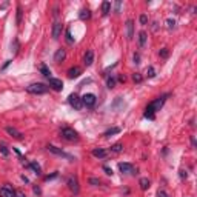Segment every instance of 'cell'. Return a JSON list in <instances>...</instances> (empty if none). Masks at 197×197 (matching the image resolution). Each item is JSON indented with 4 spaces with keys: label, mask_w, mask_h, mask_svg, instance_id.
<instances>
[{
    "label": "cell",
    "mask_w": 197,
    "mask_h": 197,
    "mask_svg": "<svg viewBox=\"0 0 197 197\" xmlns=\"http://www.w3.org/2000/svg\"><path fill=\"white\" fill-rule=\"evenodd\" d=\"M68 103L71 105V106L74 108V109H77V111H80L82 109V106H83V103H82V99L78 97L75 93L74 94H71L69 97H68Z\"/></svg>",
    "instance_id": "cell-4"
},
{
    "label": "cell",
    "mask_w": 197,
    "mask_h": 197,
    "mask_svg": "<svg viewBox=\"0 0 197 197\" xmlns=\"http://www.w3.org/2000/svg\"><path fill=\"white\" fill-rule=\"evenodd\" d=\"M115 82H117L115 77H108V78H106V86H108L109 89H112V88L115 86Z\"/></svg>",
    "instance_id": "cell-26"
},
{
    "label": "cell",
    "mask_w": 197,
    "mask_h": 197,
    "mask_svg": "<svg viewBox=\"0 0 197 197\" xmlns=\"http://www.w3.org/2000/svg\"><path fill=\"white\" fill-rule=\"evenodd\" d=\"M120 133V128L119 126H114V128H109V129H106L103 133V136L105 137H111V136H114V134H119Z\"/></svg>",
    "instance_id": "cell-21"
},
{
    "label": "cell",
    "mask_w": 197,
    "mask_h": 197,
    "mask_svg": "<svg viewBox=\"0 0 197 197\" xmlns=\"http://www.w3.org/2000/svg\"><path fill=\"white\" fill-rule=\"evenodd\" d=\"M166 26H168V29H174V28H176V20L168 19V20H166Z\"/></svg>",
    "instance_id": "cell-31"
},
{
    "label": "cell",
    "mask_w": 197,
    "mask_h": 197,
    "mask_svg": "<svg viewBox=\"0 0 197 197\" xmlns=\"http://www.w3.org/2000/svg\"><path fill=\"white\" fill-rule=\"evenodd\" d=\"M66 42L68 43H74V38L71 35V29H66Z\"/></svg>",
    "instance_id": "cell-35"
},
{
    "label": "cell",
    "mask_w": 197,
    "mask_h": 197,
    "mask_svg": "<svg viewBox=\"0 0 197 197\" xmlns=\"http://www.w3.org/2000/svg\"><path fill=\"white\" fill-rule=\"evenodd\" d=\"M111 151L115 152V154H117V152H122V151H123V145H122V143H115V145L111 146Z\"/></svg>",
    "instance_id": "cell-25"
},
{
    "label": "cell",
    "mask_w": 197,
    "mask_h": 197,
    "mask_svg": "<svg viewBox=\"0 0 197 197\" xmlns=\"http://www.w3.org/2000/svg\"><path fill=\"white\" fill-rule=\"evenodd\" d=\"M22 180H23L25 183H29V180H28V177H25V176H22Z\"/></svg>",
    "instance_id": "cell-45"
},
{
    "label": "cell",
    "mask_w": 197,
    "mask_h": 197,
    "mask_svg": "<svg viewBox=\"0 0 197 197\" xmlns=\"http://www.w3.org/2000/svg\"><path fill=\"white\" fill-rule=\"evenodd\" d=\"M159 56H160L162 59H168V56H169V49H168V48L160 49V51H159Z\"/></svg>",
    "instance_id": "cell-28"
},
{
    "label": "cell",
    "mask_w": 197,
    "mask_h": 197,
    "mask_svg": "<svg viewBox=\"0 0 197 197\" xmlns=\"http://www.w3.org/2000/svg\"><path fill=\"white\" fill-rule=\"evenodd\" d=\"M103 171H105V173H106L108 176H112V169H111L109 166H106V165H105V166H103Z\"/></svg>",
    "instance_id": "cell-37"
},
{
    "label": "cell",
    "mask_w": 197,
    "mask_h": 197,
    "mask_svg": "<svg viewBox=\"0 0 197 197\" xmlns=\"http://www.w3.org/2000/svg\"><path fill=\"white\" fill-rule=\"evenodd\" d=\"M102 12H103V16H108L111 12V3L109 2H103L102 3Z\"/></svg>",
    "instance_id": "cell-23"
},
{
    "label": "cell",
    "mask_w": 197,
    "mask_h": 197,
    "mask_svg": "<svg viewBox=\"0 0 197 197\" xmlns=\"http://www.w3.org/2000/svg\"><path fill=\"white\" fill-rule=\"evenodd\" d=\"M146 75H148L149 78H152V77L155 75V69H154V66H148V69H146Z\"/></svg>",
    "instance_id": "cell-32"
},
{
    "label": "cell",
    "mask_w": 197,
    "mask_h": 197,
    "mask_svg": "<svg viewBox=\"0 0 197 197\" xmlns=\"http://www.w3.org/2000/svg\"><path fill=\"white\" fill-rule=\"evenodd\" d=\"M191 143H192V146H195V139L194 137H191Z\"/></svg>",
    "instance_id": "cell-46"
},
{
    "label": "cell",
    "mask_w": 197,
    "mask_h": 197,
    "mask_svg": "<svg viewBox=\"0 0 197 197\" xmlns=\"http://www.w3.org/2000/svg\"><path fill=\"white\" fill-rule=\"evenodd\" d=\"M126 35H128V40H133L134 38V22L133 20L126 22Z\"/></svg>",
    "instance_id": "cell-13"
},
{
    "label": "cell",
    "mask_w": 197,
    "mask_h": 197,
    "mask_svg": "<svg viewBox=\"0 0 197 197\" xmlns=\"http://www.w3.org/2000/svg\"><path fill=\"white\" fill-rule=\"evenodd\" d=\"M119 169L123 174H134V166L131 163H119Z\"/></svg>",
    "instance_id": "cell-12"
},
{
    "label": "cell",
    "mask_w": 197,
    "mask_h": 197,
    "mask_svg": "<svg viewBox=\"0 0 197 197\" xmlns=\"http://www.w3.org/2000/svg\"><path fill=\"white\" fill-rule=\"evenodd\" d=\"M16 23H17V26L22 23V8H20V6H17V19H16Z\"/></svg>",
    "instance_id": "cell-30"
},
{
    "label": "cell",
    "mask_w": 197,
    "mask_h": 197,
    "mask_svg": "<svg viewBox=\"0 0 197 197\" xmlns=\"http://www.w3.org/2000/svg\"><path fill=\"white\" fill-rule=\"evenodd\" d=\"M134 63H137V65L140 63V56L139 54H134Z\"/></svg>",
    "instance_id": "cell-42"
},
{
    "label": "cell",
    "mask_w": 197,
    "mask_h": 197,
    "mask_svg": "<svg viewBox=\"0 0 197 197\" xmlns=\"http://www.w3.org/2000/svg\"><path fill=\"white\" fill-rule=\"evenodd\" d=\"M117 80H119V82H120V83H125V82H126V77H125V75H123V74H120V75H119V77H117Z\"/></svg>",
    "instance_id": "cell-38"
},
{
    "label": "cell",
    "mask_w": 197,
    "mask_h": 197,
    "mask_svg": "<svg viewBox=\"0 0 197 197\" xmlns=\"http://www.w3.org/2000/svg\"><path fill=\"white\" fill-rule=\"evenodd\" d=\"M180 177H182V179H186V177H188V174H186L185 169H180Z\"/></svg>",
    "instance_id": "cell-40"
},
{
    "label": "cell",
    "mask_w": 197,
    "mask_h": 197,
    "mask_svg": "<svg viewBox=\"0 0 197 197\" xmlns=\"http://www.w3.org/2000/svg\"><path fill=\"white\" fill-rule=\"evenodd\" d=\"M146 38H148V35H146L145 31H140V32H139V46H140V48H145Z\"/></svg>",
    "instance_id": "cell-20"
},
{
    "label": "cell",
    "mask_w": 197,
    "mask_h": 197,
    "mask_svg": "<svg viewBox=\"0 0 197 197\" xmlns=\"http://www.w3.org/2000/svg\"><path fill=\"white\" fill-rule=\"evenodd\" d=\"M66 185H68V188H69L74 194H78V191H80V188H78V180H77V177H74V176L68 177Z\"/></svg>",
    "instance_id": "cell-7"
},
{
    "label": "cell",
    "mask_w": 197,
    "mask_h": 197,
    "mask_svg": "<svg viewBox=\"0 0 197 197\" xmlns=\"http://www.w3.org/2000/svg\"><path fill=\"white\" fill-rule=\"evenodd\" d=\"M78 17H80V20H89L91 19V11L88 8H83L80 11V14H78Z\"/></svg>",
    "instance_id": "cell-22"
},
{
    "label": "cell",
    "mask_w": 197,
    "mask_h": 197,
    "mask_svg": "<svg viewBox=\"0 0 197 197\" xmlns=\"http://www.w3.org/2000/svg\"><path fill=\"white\" fill-rule=\"evenodd\" d=\"M133 80H134L136 83H140V82L143 80V77H142L139 72H134V74H133Z\"/></svg>",
    "instance_id": "cell-33"
},
{
    "label": "cell",
    "mask_w": 197,
    "mask_h": 197,
    "mask_svg": "<svg viewBox=\"0 0 197 197\" xmlns=\"http://www.w3.org/2000/svg\"><path fill=\"white\" fill-rule=\"evenodd\" d=\"M0 152H2V155H5V157H8L9 155V149H8V146L6 145H0Z\"/></svg>",
    "instance_id": "cell-29"
},
{
    "label": "cell",
    "mask_w": 197,
    "mask_h": 197,
    "mask_svg": "<svg viewBox=\"0 0 197 197\" xmlns=\"http://www.w3.org/2000/svg\"><path fill=\"white\" fill-rule=\"evenodd\" d=\"M139 185H140V189H142V191H146V189L149 188V185H151V182H149L148 177H142L140 182H139Z\"/></svg>",
    "instance_id": "cell-19"
},
{
    "label": "cell",
    "mask_w": 197,
    "mask_h": 197,
    "mask_svg": "<svg viewBox=\"0 0 197 197\" xmlns=\"http://www.w3.org/2000/svg\"><path fill=\"white\" fill-rule=\"evenodd\" d=\"M65 57H66V51H65L63 48H60V49L56 51V54H54V62H56V63H60V62L65 60Z\"/></svg>",
    "instance_id": "cell-14"
},
{
    "label": "cell",
    "mask_w": 197,
    "mask_h": 197,
    "mask_svg": "<svg viewBox=\"0 0 197 197\" xmlns=\"http://www.w3.org/2000/svg\"><path fill=\"white\" fill-rule=\"evenodd\" d=\"M40 72H42L46 78H51V71H49V68L46 66L45 63H42V65H40Z\"/></svg>",
    "instance_id": "cell-24"
},
{
    "label": "cell",
    "mask_w": 197,
    "mask_h": 197,
    "mask_svg": "<svg viewBox=\"0 0 197 197\" xmlns=\"http://www.w3.org/2000/svg\"><path fill=\"white\" fill-rule=\"evenodd\" d=\"M34 192H35V194H42V189L38 188V186H34Z\"/></svg>",
    "instance_id": "cell-44"
},
{
    "label": "cell",
    "mask_w": 197,
    "mask_h": 197,
    "mask_svg": "<svg viewBox=\"0 0 197 197\" xmlns=\"http://www.w3.org/2000/svg\"><path fill=\"white\" fill-rule=\"evenodd\" d=\"M11 48L14 49V52H17V51H19V48H20V46H19V40H17V38H14V42L11 43Z\"/></svg>",
    "instance_id": "cell-34"
},
{
    "label": "cell",
    "mask_w": 197,
    "mask_h": 197,
    "mask_svg": "<svg viewBox=\"0 0 197 197\" xmlns=\"http://www.w3.org/2000/svg\"><path fill=\"white\" fill-rule=\"evenodd\" d=\"M120 6H122V2H115V12L120 11Z\"/></svg>",
    "instance_id": "cell-41"
},
{
    "label": "cell",
    "mask_w": 197,
    "mask_h": 197,
    "mask_svg": "<svg viewBox=\"0 0 197 197\" xmlns=\"http://www.w3.org/2000/svg\"><path fill=\"white\" fill-rule=\"evenodd\" d=\"M62 23L60 22H56L54 25H52V31H51V35H52V38H59L60 35H62Z\"/></svg>",
    "instance_id": "cell-10"
},
{
    "label": "cell",
    "mask_w": 197,
    "mask_h": 197,
    "mask_svg": "<svg viewBox=\"0 0 197 197\" xmlns=\"http://www.w3.org/2000/svg\"><path fill=\"white\" fill-rule=\"evenodd\" d=\"M16 197H25V195H23L22 192H17V195H16Z\"/></svg>",
    "instance_id": "cell-47"
},
{
    "label": "cell",
    "mask_w": 197,
    "mask_h": 197,
    "mask_svg": "<svg viewBox=\"0 0 197 197\" xmlns=\"http://www.w3.org/2000/svg\"><path fill=\"white\" fill-rule=\"evenodd\" d=\"M46 149H48L49 152H52V154H56V155H60V157H65V159L74 160V159H72V155H69L68 152H65L63 149H60V148H57V146H54V145H48Z\"/></svg>",
    "instance_id": "cell-6"
},
{
    "label": "cell",
    "mask_w": 197,
    "mask_h": 197,
    "mask_svg": "<svg viewBox=\"0 0 197 197\" xmlns=\"http://www.w3.org/2000/svg\"><path fill=\"white\" fill-rule=\"evenodd\" d=\"M59 174L57 173H54V174H51V176H46V180H51V179H56Z\"/></svg>",
    "instance_id": "cell-43"
},
{
    "label": "cell",
    "mask_w": 197,
    "mask_h": 197,
    "mask_svg": "<svg viewBox=\"0 0 197 197\" xmlns=\"http://www.w3.org/2000/svg\"><path fill=\"white\" fill-rule=\"evenodd\" d=\"M5 131H6V133H8L11 137H14V139H19V140H22V139H23V134L20 133L19 129L12 128V126H6V128H5Z\"/></svg>",
    "instance_id": "cell-11"
},
{
    "label": "cell",
    "mask_w": 197,
    "mask_h": 197,
    "mask_svg": "<svg viewBox=\"0 0 197 197\" xmlns=\"http://www.w3.org/2000/svg\"><path fill=\"white\" fill-rule=\"evenodd\" d=\"M80 74H82V69L78 68V66H72V68L68 69V77L69 78H77Z\"/></svg>",
    "instance_id": "cell-17"
},
{
    "label": "cell",
    "mask_w": 197,
    "mask_h": 197,
    "mask_svg": "<svg viewBox=\"0 0 197 197\" xmlns=\"http://www.w3.org/2000/svg\"><path fill=\"white\" fill-rule=\"evenodd\" d=\"M60 134H62V139L68 140V142H77L78 140V133L74 128H69V126H63L60 129Z\"/></svg>",
    "instance_id": "cell-2"
},
{
    "label": "cell",
    "mask_w": 197,
    "mask_h": 197,
    "mask_svg": "<svg viewBox=\"0 0 197 197\" xmlns=\"http://www.w3.org/2000/svg\"><path fill=\"white\" fill-rule=\"evenodd\" d=\"M26 166L31 168L32 171H34V174H37V176H40V174H42V168H40V165H38L37 162H34V160H32V162H29Z\"/></svg>",
    "instance_id": "cell-18"
},
{
    "label": "cell",
    "mask_w": 197,
    "mask_h": 197,
    "mask_svg": "<svg viewBox=\"0 0 197 197\" xmlns=\"http://www.w3.org/2000/svg\"><path fill=\"white\" fill-rule=\"evenodd\" d=\"M169 94H165V96H162V97H157L155 100H152L151 103H148V106L145 108V119H149V120H154V117H155V112L157 111H160V108L163 106V103H165V100H166V97H168Z\"/></svg>",
    "instance_id": "cell-1"
},
{
    "label": "cell",
    "mask_w": 197,
    "mask_h": 197,
    "mask_svg": "<svg viewBox=\"0 0 197 197\" xmlns=\"http://www.w3.org/2000/svg\"><path fill=\"white\" fill-rule=\"evenodd\" d=\"M93 62H94V51H86V54H85V57H83V63L86 65V66H91L93 65Z\"/></svg>",
    "instance_id": "cell-15"
},
{
    "label": "cell",
    "mask_w": 197,
    "mask_h": 197,
    "mask_svg": "<svg viewBox=\"0 0 197 197\" xmlns=\"http://www.w3.org/2000/svg\"><path fill=\"white\" fill-rule=\"evenodd\" d=\"M16 195H17V192L14 188H11L8 185L0 188V197H16Z\"/></svg>",
    "instance_id": "cell-8"
},
{
    "label": "cell",
    "mask_w": 197,
    "mask_h": 197,
    "mask_svg": "<svg viewBox=\"0 0 197 197\" xmlns=\"http://www.w3.org/2000/svg\"><path fill=\"white\" fill-rule=\"evenodd\" d=\"M80 99H82L83 106H86V108H93L94 105H96V102H97V97H96L94 94H91V93H88V94L82 96Z\"/></svg>",
    "instance_id": "cell-5"
},
{
    "label": "cell",
    "mask_w": 197,
    "mask_h": 197,
    "mask_svg": "<svg viewBox=\"0 0 197 197\" xmlns=\"http://www.w3.org/2000/svg\"><path fill=\"white\" fill-rule=\"evenodd\" d=\"M26 91L29 94H46L49 91V86H45L43 83H31L29 86H26Z\"/></svg>",
    "instance_id": "cell-3"
},
{
    "label": "cell",
    "mask_w": 197,
    "mask_h": 197,
    "mask_svg": "<svg viewBox=\"0 0 197 197\" xmlns=\"http://www.w3.org/2000/svg\"><path fill=\"white\" fill-rule=\"evenodd\" d=\"M88 183H89V185H93V186H100V180L96 179V177H89Z\"/></svg>",
    "instance_id": "cell-27"
},
{
    "label": "cell",
    "mask_w": 197,
    "mask_h": 197,
    "mask_svg": "<svg viewBox=\"0 0 197 197\" xmlns=\"http://www.w3.org/2000/svg\"><path fill=\"white\" fill-rule=\"evenodd\" d=\"M93 155L97 157V159H105V157L108 155L106 149H103V148H94L93 149Z\"/></svg>",
    "instance_id": "cell-16"
},
{
    "label": "cell",
    "mask_w": 197,
    "mask_h": 197,
    "mask_svg": "<svg viewBox=\"0 0 197 197\" xmlns=\"http://www.w3.org/2000/svg\"><path fill=\"white\" fill-rule=\"evenodd\" d=\"M157 197H168V194H166L165 191H162V189H159V192H157Z\"/></svg>",
    "instance_id": "cell-39"
},
{
    "label": "cell",
    "mask_w": 197,
    "mask_h": 197,
    "mask_svg": "<svg viewBox=\"0 0 197 197\" xmlns=\"http://www.w3.org/2000/svg\"><path fill=\"white\" fill-rule=\"evenodd\" d=\"M48 80H49V86L54 89V91H62V89H63V82L60 80V78L51 77V78H48Z\"/></svg>",
    "instance_id": "cell-9"
},
{
    "label": "cell",
    "mask_w": 197,
    "mask_h": 197,
    "mask_svg": "<svg viewBox=\"0 0 197 197\" xmlns=\"http://www.w3.org/2000/svg\"><path fill=\"white\" fill-rule=\"evenodd\" d=\"M139 20H140V23H142V25H146V23H148V16H146V14H142Z\"/></svg>",
    "instance_id": "cell-36"
}]
</instances>
